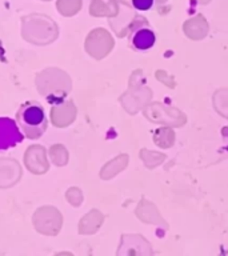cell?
<instances>
[{
	"instance_id": "3",
	"label": "cell",
	"mask_w": 228,
	"mask_h": 256,
	"mask_svg": "<svg viewBox=\"0 0 228 256\" xmlns=\"http://www.w3.org/2000/svg\"><path fill=\"white\" fill-rule=\"evenodd\" d=\"M24 140V135L20 131L15 119L2 116L0 118V151H7L16 147Z\"/></svg>"
},
{
	"instance_id": "4",
	"label": "cell",
	"mask_w": 228,
	"mask_h": 256,
	"mask_svg": "<svg viewBox=\"0 0 228 256\" xmlns=\"http://www.w3.org/2000/svg\"><path fill=\"white\" fill-rule=\"evenodd\" d=\"M132 6L138 11H148L154 6V0H132Z\"/></svg>"
},
{
	"instance_id": "1",
	"label": "cell",
	"mask_w": 228,
	"mask_h": 256,
	"mask_svg": "<svg viewBox=\"0 0 228 256\" xmlns=\"http://www.w3.org/2000/svg\"><path fill=\"white\" fill-rule=\"evenodd\" d=\"M15 120L26 139L38 140L46 134L48 119L43 106L38 102H26L16 112Z\"/></svg>"
},
{
	"instance_id": "2",
	"label": "cell",
	"mask_w": 228,
	"mask_h": 256,
	"mask_svg": "<svg viewBox=\"0 0 228 256\" xmlns=\"http://www.w3.org/2000/svg\"><path fill=\"white\" fill-rule=\"evenodd\" d=\"M128 42L136 51H147L156 43L155 31L148 24L147 19L136 18L130 26L128 31Z\"/></svg>"
}]
</instances>
